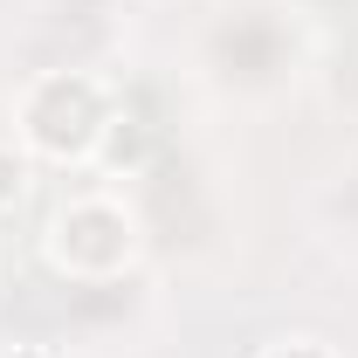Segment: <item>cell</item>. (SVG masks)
I'll use <instances>...</instances> for the list:
<instances>
[{
    "instance_id": "cell-1",
    "label": "cell",
    "mask_w": 358,
    "mask_h": 358,
    "mask_svg": "<svg viewBox=\"0 0 358 358\" xmlns=\"http://www.w3.org/2000/svg\"><path fill=\"white\" fill-rule=\"evenodd\" d=\"M14 186H21V166H7V159H0V200H7Z\"/></svg>"
}]
</instances>
